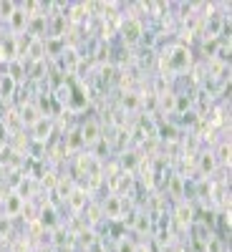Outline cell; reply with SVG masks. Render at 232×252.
I'll return each mask as SVG.
<instances>
[{
  "label": "cell",
  "instance_id": "obj_1",
  "mask_svg": "<svg viewBox=\"0 0 232 252\" xmlns=\"http://www.w3.org/2000/svg\"><path fill=\"white\" fill-rule=\"evenodd\" d=\"M189 63H192V53H189L187 46L182 43H174L166 48V68H169L172 73H182L189 68Z\"/></svg>",
  "mask_w": 232,
  "mask_h": 252
},
{
  "label": "cell",
  "instance_id": "obj_2",
  "mask_svg": "<svg viewBox=\"0 0 232 252\" xmlns=\"http://www.w3.org/2000/svg\"><path fill=\"white\" fill-rule=\"evenodd\" d=\"M28 20H31L28 5H15L13 15L8 18V26H10L13 33H26V31H28Z\"/></svg>",
  "mask_w": 232,
  "mask_h": 252
},
{
  "label": "cell",
  "instance_id": "obj_3",
  "mask_svg": "<svg viewBox=\"0 0 232 252\" xmlns=\"http://www.w3.org/2000/svg\"><path fill=\"white\" fill-rule=\"evenodd\" d=\"M144 35V28L136 18H126L124 20V26H121V38L126 40V43H139V38Z\"/></svg>",
  "mask_w": 232,
  "mask_h": 252
},
{
  "label": "cell",
  "instance_id": "obj_4",
  "mask_svg": "<svg viewBox=\"0 0 232 252\" xmlns=\"http://www.w3.org/2000/svg\"><path fill=\"white\" fill-rule=\"evenodd\" d=\"M0 207H3V215H5V217H18V215L26 209V199L20 197L18 192H10L3 202H0Z\"/></svg>",
  "mask_w": 232,
  "mask_h": 252
},
{
  "label": "cell",
  "instance_id": "obj_5",
  "mask_svg": "<svg viewBox=\"0 0 232 252\" xmlns=\"http://www.w3.org/2000/svg\"><path fill=\"white\" fill-rule=\"evenodd\" d=\"M101 209H103V217L106 220H121L124 217V202H121L119 194H109L106 199H103Z\"/></svg>",
  "mask_w": 232,
  "mask_h": 252
},
{
  "label": "cell",
  "instance_id": "obj_6",
  "mask_svg": "<svg viewBox=\"0 0 232 252\" xmlns=\"http://www.w3.org/2000/svg\"><path fill=\"white\" fill-rule=\"evenodd\" d=\"M18 116H20V124H23V126H33L38 119H43L46 114L43 111H40L38 106H35V103L33 101H26L23 103V106H20V111H18Z\"/></svg>",
  "mask_w": 232,
  "mask_h": 252
},
{
  "label": "cell",
  "instance_id": "obj_7",
  "mask_svg": "<svg viewBox=\"0 0 232 252\" xmlns=\"http://www.w3.org/2000/svg\"><path fill=\"white\" fill-rule=\"evenodd\" d=\"M31 131H33V139H35V141H48L51 134H53V119H51V116L38 119V121L31 126Z\"/></svg>",
  "mask_w": 232,
  "mask_h": 252
},
{
  "label": "cell",
  "instance_id": "obj_8",
  "mask_svg": "<svg viewBox=\"0 0 232 252\" xmlns=\"http://www.w3.org/2000/svg\"><path fill=\"white\" fill-rule=\"evenodd\" d=\"M78 131H81V139H83V146H94L99 139H101V129H99V124L91 119L86 124H81L78 126Z\"/></svg>",
  "mask_w": 232,
  "mask_h": 252
},
{
  "label": "cell",
  "instance_id": "obj_9",
  "mask_svg": "<svg viewBox=\"0 0 232 252\" xmlns=\"http://www.w3.org/2000/svg\"><path fill=\"white\" fill-rule=\"evenodd\" d=\"M68 207H71V212H83V209L89 207V192H83V189H71V194L66 197Z\"/></svg>",
  "mask_w": 232,
  "mask_h": 252
},
{
  "label": "cell",
  "instance_id": "obj_10",
  "mask_svg": "<svg viewBox=\"0 0 232 252\" xmlns=\"http://www.w3.org/2000/svg\"><path fill=\"white\" fill-rule=\"evenodd\" d=\"M215 169H217V159H215V154H212V152H202L199 159H197V172H199L202 177H209Z\"/></svg>",
  "mask_w": 232,
  "mask_h": 252
},
{
  "label": "cell",
  "instance_id": "obj_11",
  "mask_svg": "<svg viewBox=\"0 0 232 252\" xmlns=\"http://www.w3.org/2000/svg\"><path fill=\"white\" fill-rule=\"evenodd\" d=\"M0 58L8 61V63L18 58V43H15V38H13V35L0 38Z\"/></svg>",
  "mask_w": 232,
  "mask_h": 252
},
{
  "label": "cell",
  "instance_id": "obj_12",
  "mask_svg": "<svg viewBox=\"0 0 232 252\" xmlns=\"http://www.w3.org/2000/svg\"><path fill=\"white\" fill-rule=\"evenodd\" d=\"M26 56H31L35 63L43 61V56H46V43H43V38H31L28 46H26Z\"/></svg>",
  "mask_w": 232,
  "mask_h": 252
},
{
  "label": "cell",
  "instance_id": "obj_13",
  "mask_svg": "<svg viewBox=\"0 0 232 252\" xmlns=\"http://www.w3.org/2000/svg\"><path fill=\"white\" fill-rule=\"evenodd\" d=\"M38 222L43 224L46 229H53V227H58V215H56V209H53L51 204H46V207H40V215H38Z\"/></svg>",
  "mask_w": 232,
  "mask_h": 252
},
{
  "label": "cell",
  "instance_id": "obj_14",
  "mask_svg": "<svg viewBox=\"0 0 232 252\" xmlns=\"http://www.w3.org/2000/svg\"><path fill=\"white\" fill-rule=\"evenodd\" d=\"M58 56H61V66H63V71H73V68L78 66V53H76L73 48H63Z\"/></svg>",
  "mask_w": 232,
  "mask_h": 252
},
{
  "label": "cell",
  "instance_id": "obj_15",
  "mask_svg": "<svg viewBox=\"0 0 232 252\" xmlns=\"http://www.w3.org/2000/svg\"><path fill=\"white\" fill-rule=\"evenodd\" d=\"M177 220H179L182 224H192V222H195V209L189 207L187 202H182V204L177 207Z\"/></svg>",
  "mask_w": 232,
  "mask_h": 252
},
{
  "label": "cell",
  "instance_id": "obj_16",
  "mask_svg": "<svg viewBox=\"0 0 232 252\" xmlns=\"http://www.w3.org/2000/svg\"><path fill=\"white\" fill-rule=\"evenodd\" d=\"M139 161H141V159H139L136 152H124V154H121V166H124V169H129V172L136 169Z\"/></svg>",
  "mask_w": 232,
  "mask_h": 252
},
{
  "label": "cell",
  "instance_id": "obj_17",
  "mask_svg": "<svg viewBox=\"0 0 232 252\" xmlns=\"http://www.w3.org/2000/svg\"><path fill=\"white\" fill-rule=\"evenodd\" d=\"M121 106H124L126 111H134V109H139V106H141V98H139L134 91H126V94H124V98H121Z\"/></svg>",
  "mask_w": 232,
  "mask_h": 252
},
{
  "label": "cell",
  "instance_id": "obj_18",
  "mask_svg": "<svg viewBox=\"0 0 232 252\" xmlns=\"http://www.w3.org/2000/svg\"><path fill=\"white\" fill-rule=\"evenodd\" d=\"M81 146H83L81 131H78V129H71L68 136H66V149H68V152H76V149H81Z\"/></svg>",
  "mask_w": 232,
  "mask_h": 252
},
{
  "label": "cell",
  "instance_id": "obj_19",
  "mask_svg": "<svg viewBox=\"0 0 232 252\" xmlns=\"http://www.w3.org/2000/svg\"><path fill=\"white\" fill-rule=\"evenodd\" d=\"M13 91H15V81L5 73L3 78H0V96L8 98V96H13Z\"/></svg>",
  "mask_w": 232,
  "mask_h": 252
},
{
  "label": "cell",
  "instance_id": "obj_20",
  "mask_svg": "<svg viewBox=\"0 0 232 252\" xmlns=\"http://www.w3.org/2000/svg\"><path fill=\"white\" fill-rule=\"evenodd\" d=\"M134 229L139 235H146V229H149V215H134Z\"/></svg>",
  "mask_w": 232,
  "mask_h": 252
},
{
  "label": "cell",
  "instance_id": "obj_21",
  "mask_svg": "<svg viewBox=\"0 0 232 252\" xmlns=\"http://www.w3.org/2000/svg\"><path fill=\"white\" fill-rule=\"evenodd\" d=\"M166 189L174 194V197H182V189H184V179L182 177H172V182L166 184Z\"/></svg>",
  "mask_w": 232,
  "mask_h": 252
},
{
  "label": "cell",
  "instance_id": "obj_22",
  "mask_svg": "<svg viewBox=\"0 0 232 252\" xmlns=\"http://www.w3.org/2000/svg\"><path fill=\"white\" fill-rule=\"evenodd\" d=\"M212 154H215L217 161H230V141H222V144H220V149L212 152Z\"/></svg>",
  "mask_w": 232,
  "mask_h": 252
},
{
  "label": "cell",
  "instance_id": "obj_23",
  "mask_svg": "<svg viewBox=\"0 0 232 252\" xmlns=\"http://www.w3.org/2000/svg\"><path fill=\"white\" fill-rule=\"evenodd\" d=\"M116 252H136V245H134L132 240L121 237V240H119V247H116Z\"/></svg>",
  "mask_w": 232,
  "mask_h": 252
},
{
  "label": "cell",
  "instance_id": "obj_24",
  "mask_svg": "<svg viewBox=\"0 0 232 252\" xmlns=\"http://www.w3.org/2000/svg\"><path fill=\"white\" fill-rule=\"evenodd\" d=\"M15 5H18V3H0V18H3V20H8V18L13 15Z\"/></svg>",
  "mask_w": 232,
  "mask_h": 252
},
{
  "label": "cell",
  "instance_id": "obj_25",
  "mask_svg": "<svg viewBox=\"0 0 232 252\" xmlns=\"http://www.w3.org/2000/svg\"><path fill=\"white\" fill-rule=\"evenodd\" d=\"M159 134H162V139H169V141H172V139H177V129H174L172 124L162 126V131H159Z\"/></svg>",
  "mask_w": 232,
  "mask_h": 252
},
{
  "label": "cell",
  "instance_id": "obj_26",
  "mask_svg": "<svg viewBox=\"0 0 232 252\" xmlns=\"http://www.w3.org/2000/svg\"><path fill=\"white\" fill-rule=\"evenodd\" d=\"M5 177H8V169H5V164H3V161H0V184H3V182H5Z\"/></svg>",
  "mask_w": 232,
  "mask_h": 252
},
{
  "label": "cell",
  "instance_id": "obj_27",
  "mask_svg": "<svg viewBox=\"0 0 232 252\" xmlns=\"http://www.w3.org/2000/svg\"><path fill=\"white\" fill-rule=\"evenodd\" d=\"M40 252H51V250H40Z\"/></svg>",
  "mask_w": 232,
  "mask_h": 252
}]
</instances>
